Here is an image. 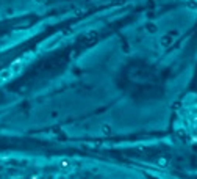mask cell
<instances>
[{"mask_svg":"<svg viewBox=\"0 0 197 179\" xmlns=\"http://www.w3.org/2000/svg\"><path fill=\"white\" fill-rule=\"evenodd\" d=\"M98 132H100L102 135H105V137H107V135H111V134H113V127H111L110 124L103 123V124L100 126V129H98Z\"/></svg>","mask_w":197,"mask_h":179,"instance_id":"1","label":"cell"},{"mask_svg":"<svg viewBox=\"0 0 197 179\" xmlns=\"http://www.w3.org/2000/svg\"><path fill=\"white\" fill-rule=\"evenodd\" d=\"M69 166H70L69 160H61V168H69Z\"/></svg>","mask_w":197,"mask_h":179,"instance_id":"2","label":"cell"},{"mask_svg":"<svg viewBox=\"0 0 197 179\" xmlns=\"http://www.w3.org/2000/svg\"><path fill=\"white\" fill-rule=\"evenodd\" d=\"M33 2H35V3H44L46 0H33Z\"/></svg>","mask_w":197,"mask_h":179,"instance_id":"3","label":"cell"}]
</instances>
